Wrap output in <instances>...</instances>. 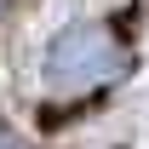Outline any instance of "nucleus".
Returning a JSON list of instances; mask_svg holds the SVG:
<instances>
[{"instance_id": "f257e3e1", "label": "nucleus", "mask_w": 149, "mask_h": 149, "mask_svg": "<svg viewBox=\"0 0 149 149\" xmlns=\"http://www.w3.org/2000/svg\"><path fill=\"white\" fill-rule=\"evenodd\" d=\"M120 74V46L97 23H74L46 46V86L52 92H86Z\"/></svg>"}, {"instance_id": "f03ea898", "label": "nucleus", "mask_w": 149, "mask_h": 149, "mask_svg": "<svg viewBox=\"0 0 149 149\" xmlns=\"http://www.w3.org/2000/svg\"><path fill=\"white\" fill-rule=\"evenodd\" d=\"M0 149H29V143H23V138H17L12 126H0Z\"/></svg>"}, {"instance_id": "7ed1b4c3", "label": "nucleus", "mask_w": 149, "mask_h": 149, "mask_svg": "<svg viewBox=\"0 0 149 149\" xmlns=\"http://www.w3.org/2000/svg\"><path fill=\"white\" fill-rule=\"evenodd\" d=\"M6 6H12V0H0V12H6Z\"/></svg>"}]
</instances>
